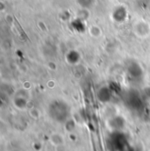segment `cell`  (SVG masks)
I'll use <instances>...</instances> for the list:
<instances>
[{"instance_id":"cell-1","label":"cell","mask_w":150,"mask_h":151,"mask_svg":"<svg viewBox=\"0 0 150 151\" xmlns=\"http://www.w3.org/2000/svg\"><path fill=\"white\" fill-rule=\"evenodd\" d=\"M133 30L138 37H147L150 33V25L145 20H139L133 25Z\"/></svg>"},{"instance_id":"cell-2","label":"cell","mask_w":150,"mask_h":151,"mask_svg":"<svg viewBox=\"0 0 150 151\" xmlns=\"http://www.w3.org/2000/svg\"><path fill=\"white\" fill-rule=\"evenodd\" d=\"M118 15L120 16V22L121 21H124V19L126 18L127 16V11L126 8H124L123 6H118L116 9H114V12H113V18L116 19Z\"/></svg>"}]
</instances>
